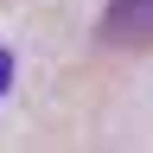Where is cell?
Returning a JSON list of instances; mask_svg holds the SVG:
<instances>
[{
    "label": "cell",
    "instance_id": "cell-1",
    "mask_svg": "<svg viewBox=\"0 0 153 153\" xmlns=\"http://www.w3.org/2000/svg\"><path fill=\"white\" fill-rule=\"evenodd\" d=\"M102 45L153 51V0H108L102 7Z\"/></svg>",
    "mask_w": 153,
    "mask_h": 153
},
{
    "label": "cell",
    "instance_id": "cell-2",
    "mask_svg": "<svg viewBox=\"0 0 153 153\" xmlns=\"http://www.w3.org/2000/svg\"><path fill=\"white\" fill-rule=\"evenodd\" d=\"M7 89H13V51L0 45V96H7Z\"/></svg>",
    "mask_w": 153,
    "mask_h": 153
}]
</instances>
